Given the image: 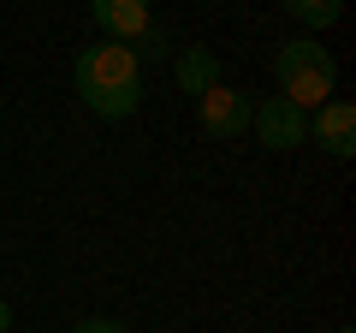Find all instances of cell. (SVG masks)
Wrapping results in <instances>:
<instances>
[{
    "mask_svg": "<svg viewBox=\"0 0 356 333\" xmlns=\"http://www.w3.org/2000/svg\"><path fill=\"white\" fill-rule=\"evenodd\" d=\"M72 84H77V95H83L89 114L131 119V114H137V102H143V60H137V48L102 36V42H89V48L77 54Z\"/></svg>",
    "mask_w": 356,
    "mask_h": 333,
    "instance_id": "obj_1",
    "label": "cell"
},
{
    "mask_svg": "<svg viewBox=\"0 0 356 333\" xmlns=\"http://www.w3.org/2000/svg\"><path fill=\"white\" fill-rule=\"evenodd\" d=\"M0 333H13V304L0 297Z\"/></svg>",
    "mask_w": 356,
    "mask_h": 333,
    "instance_id": "obj_11",
    "label": "cell"
},
{
    "mask_svg": "<svg viewBox=\"0 0 356 333\" xmlns=\"http://www.w3.org/2000/svg\"><path fill=\"white\" fill-rule=\"evenodd\" d=\"M339 333H350V327H339Z\"/></svg>",
    "mask_w": 356,
    "mask_h": 333,
    "instance_id": "obj_12",
    "label": "cell"
},
{
    "mask_svg": "<svg viewBox=\"0 0 356 333\" xmlns=\"http://www.w3.org/2000/svg\"><path fill=\"white\" fill-rule=\"evenodd\" d=\"M196 107H202V131L208 137H238V131H250V95L232 90V84H214V90L196 95Z\"/></svg>",
    "mask_w": 356,
    "mask_h": 333,
    "instance_id": "obj_4",
    "label": "cell"
},
{
    "mask_svg": "<svg viewBox=\"0 0 356 333\" xmlns=\"http://www.w3.org/2000/svg\"><path fill=\"white\" fill-rule=\"evenodd\" d=\"M285 13H291L297 24H309V30H327V24H339L344 0H285Z\"/></svg>",
    "mask_w": 356,
    "mask_h": 333,
    "instance_id": "obj_8",
    "label": "cell"
},
{
    "mask_svg": "<svg viewBox=\"0 0 356 333\" xmlns=\"http://www.w3.org/2000/svg\"><path fill=\"white\" fill-rule=\"evenodd\" d=\"M250 125H255V137H261L267 149H297V143L309 137V114H303V107H291L285 95L255 102L250 107Z\"/></svg>",
    "mask_w": 356,
    "mask_h": 333,
    "instance_id": "obj_3",
    "label": "cell"
},
{
    "mask_svg": "<svg viewBox=\"0 0 356 333\" xmlns=\"http://www.w3.org/2000/svg\"><path fill=\"white\" fill-rule=\"evenodd\" d=\"M214 84H220L214 48H184V54H178V90H184V95H202V90H214Z\"/></svg>",
    "mask_w": 356,
    "mask_h": 333,
    "instance_id": "obj_7",
    "label": "cell"
},
{
    "mask_svg": "<svg viewBox=\"0 0 356 333\" xmlns=\"http://www.w3.org/2000/svg\"><path fill=\"white\" fill-rule=\"evenodd\" d=\"M72 333H131L125 321H113V316H89V321H77Z\"/></svg>",
    "mask_w": 356,
    "mask_h": 333,
    "instance_id": "obj_10",
    "label": "cell"
},
{
    "mask_svg": "<svg viewBox=\"0 0 356 333\" xmlns=\"http://www.w3.org/2000/svg\"><path fill=\"white\" fill-rule=\"evenodd\" d=\"M309 137H315L327 155L350 161V155H356V107L350 102H321L315 119H309Z\"/></svg>",
    "mask_w": 356,
    "mask_h": 333,
    "instance_id": "obj_5",
    "label": "cell"
},
{
    "mask_svg": "<svg viewBox=\"0 0 356 333\" xmlns=\"http://www.w3.org/2000/svg\"><path fill=\"white\" fill-rule=\"evenodd\" d=\"M273 77H280V95L291 107H321V102H332V90H339V60H332L315 36H297V42H280Z\"/></svg>",
    "mask_w": 356,
    "mask_h": 333,
    "instance_id": "obj_2",
    "label": "cell"
},
{
    "mask_svg": "<svg viewBox=\"0 0 356 333\" xmlns=\"http://www.w3.org/2000/svg\"><path fill=\"white\" fill-rule=\"evenodd\" d=\"M89 13H95V24L107 30V42H125V48L154 24L149 0H89Z\"/></svg>",
    "mask_w": 356,
    "mask_h": 333,
    "instance_id": "obj_6",
    "label": "cell"
},
{
    "mask_svg": "<svg viewBox=\"0 0 356 333\" xmlns=\"http://www.w3.org/2000/svg\"><path fill=\"white\" fill-rule=\"evenodd\" d=\"M131 48H137V60H143V65H149V60H172V36H166L161 24H149L137 42H131Z\"/></svg>",
    "mask_w": 356,
    "mask_h": 333,
    "instance_id": "obj_9",
    "label": "cell"
}]
</instances>
